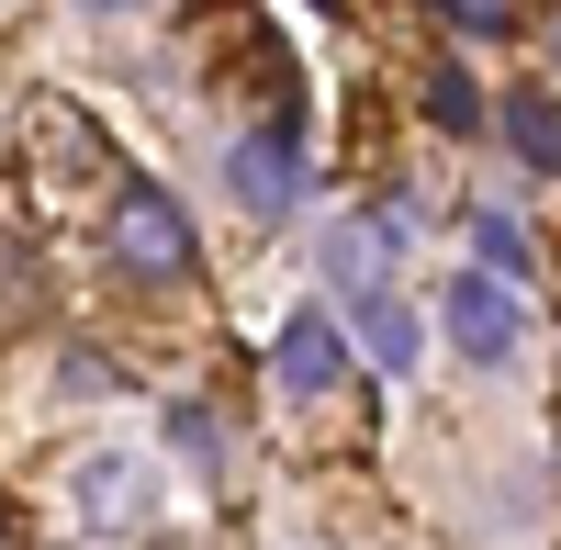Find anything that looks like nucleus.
<instances>
[{"label": "nucleus", "mask_w": 561, "mask_h": 550, "mask_svg": "<svg viewBox=\"0 0 561 550\" xmlns=\"http://www.w3.org/2000/svg\"><path fill=\"white\" fill-rule=\"evenodd\" d=\"M427 113H438L449 135H472V124H483V102H472V79H460V68H438V79H427Z\"/></svg>", "instance_id": "obj_9"}, {"label": "nucleus", "mask_w": 561, "mask_h": 550, "mask_svg": "<svg viewBox=\"0 0 561 550\" xmlns=\"http://www.w3.org/2000/svg\"><path fill=\"white\" fill-rule=\"evenodd\" d=\"M68 517L79 528H135L147 517V461H79L68 472Z\"/></svg>", "instance_id": "obj_4"}, {"label": "nucleus", "mask_w": 561, "mask_h": 550, "mask_svg": "<svg viewBox=\"0 0 561 550\" xmlns=\"http://www.w3.org/2000/svg\"><path fill=\"white\" fill-rule=\"evenodd\" d=\"M472 248H483V282H505V293H528V282H539V237H528V225L472 214Z\"/></svg>", "instance_id": "obj_7"}, {"label": "nucleus", "mask_w": 561, "mask_h": 550, "mask_svg": "<svg viewBox=\"0 0 561 550\" xmlns=\"http://www.w3.org/2000/svg\"><path fill=\"white\" fill-rule=\"evenodd\" d=\"M348 326H359V348H370V371H415V314H404L393 293H359Z\"/></svg>", "instance_id": "obj_6"}, {"label": "nucleus", "mask_w": 561, "mask_h": 550, "mask_svg": "<svg viewBox=\"0 0 561 550\" xmlns=\"http://www.w3.org/2000/svg\"><path fill=\"white\" fill-rule=\"evenodd\" d=\"M337 326H325V314H293V326H280V382L293 393H337Z\"/></svg>", "instance_id": "obj_5"}, {"label": "nucleus", "mask_w": 561, "mask_h": 550, "mask_svg": "<svg viewBox=\"0 0 561 550\" xmlns=\"http://www.w3.org/2000/svg\"><path fill=\"white\" fill-rule=\"evenodd\" d=\"M102 237H113V270H124V282H192V214H180L158 180H124Z\"/></svg>", "instance_id": "obj_1"}, {"label": "nucleus", "mask_w": 561, "mask_h": 550, "mask_svg": "<svg viewBox=\"0 0 561 550\" xmlns=\"http://www.w3.org/2000/svg\"><path fill=\"white\" fill-rule=\"evenodd\" d=\"M449 34H483V45H505V34H517V12H494V0H472V12H449Z\"/></svg>", "instance_id": "obj_10"}, {"label": "nucleus", "mask_w": 561, "mask_h": 550, "mask_svg": "<svg viewBox=\"0 0 561 550\" xmlns=\"http://www.w3.org/2000/svg\"><path fill=\"white\" fill-rule=\"evenodd\" d=\"M438 314H449V348H460V359H483V371H505V359L528 348V293L483 282V270H460Z\"/></svg>", "instance_id": "obj_2"}, {"label": "nucleus", "mask_w": 561, "mask_h": 550, "mask_svg": "<svg viewBox=\"0 0 561 550\" xmlns=\"http://www.w3.org/2000/svg\"><path fill=\"white\" fill-rule=\"evenodd\" d=\"M225 180H237V203H248V214H293V192H304V124H293V113H270L259 135H237Z\"/></svg>", "instance_id": "obj_3"}, {"label": "nucleus", "mask_w": 561, "mask_h": 550, "mask_svg": "<svg viewBox=\"0 0 561 550\" xmlns=\"http://www.w3.org/2000/svg\"><path fill=\"white\" fill-rule=\"evenodd\" d=\"M505 147H517L528 169H561V113H550V90H539V79L505 102Z\"/></svg>", "instance_id": "obj_8"}]
</instances>
